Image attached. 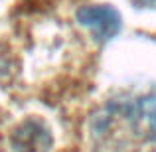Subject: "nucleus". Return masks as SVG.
I'll list each match as a JSON object with an SVG mask.
<instances>
[{"instance_id": "f257e3e1", "label": "nucleus", "mask_w": 156, "mask_h": 152, "mask_svg": "<svg viewBox=\"0 0 156 152\" xmlns=\"http://www.w3.org/2000/svg\"><path fill=\"white\" fill-rule=\"evenodd\" d=\"M77 22L91 30L99 42L115 38L121 30V14L117 8L109 4H97V6H83L77 10Z\"/></svg>"}, {"instance_id": "7ed1b4c3", "label": "nucleus", "mask_w": 156, "mask_h": 152, "mask_svg": "<svg viewBox=\"0 0 156 152\" xmlns=\"http://www.w3.org/2000/svg\"><path fill=\"white\" fill-rule=\"evenodd\" d=\"M142 113L146 115V121H148L150 129L156 133V97H148L142 103Z\"/></svg>"}, {"instance_id": "f03ea898", "label": "nucleus", "mask_w": 156, "mask_h": 152, "mask_svg": "<svg viewBox=\"0 0 156 152\" xmlns=\"http://www.w3.org/2000/svg\"><path fill=\"white\" fill-rule=\"evenodd\" d=\"M16 148L20 152H48L51 144L50 130L38 121H26L14 134Z\"/></svg>"}]
</instances>
